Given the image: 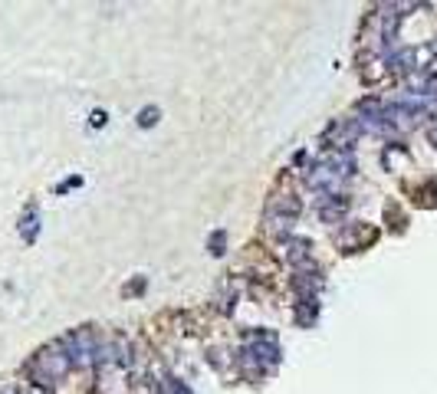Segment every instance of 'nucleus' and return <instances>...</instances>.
Listing matches in <instances>:
<instances>
[{
	"label": "nucleus",
	"instance_id": "obj_4",
	"mask_svg": "<svg viewBox=\"0 0 437 394\" xmlns=\"http://www.w3.org/2000/svg\"><path fill=\"white\" fill-rule=\"evenodd\" d=\"M151 122H158V109H142V115H138V125H142V128H148Z\"/></svg>",
	"mask_w": 437,
	"mask_h": 394
},
{
	"label": "nucleus",
	"instance_id": "obj_1",
	"mask_svg": "<svg viewBox=\"0 0 437 394\" xmlns=\"http://www.w3.org/2000/svg\"><path fill=\"white\" fill-rule=\"evenodd\" d=\"M69 368H73V358L66 352V345L53 342L50 348H43V352L30 361V378H33V384H40V388H50V384L60 382Z\"/></svg>",
	"mask_w": 437,
	"mask_h": 394
},
{
	"label": "nucleus",
	"instance_id": "obj_5",
	"mask_svg": "<svg viewBox=\"0 0 437 394\" xmlns=\"http://www.w3.org/2000/svg\"><path fill=\"white\" fill-rule=\"evenodd\" d=\"M211 253H214V257H221V253H224V234H221V230L211 237Z\"/></svg>",
	"mask_w": 437,
	"mask_h": 394
},
{
	"label": "nucleus",
	"instance_id": "obj_6",
	"mask_svg": "<svg viewBox=\"0 0 437 394\" xmlns=\"http://www.w3.org/2000/svg\"><path fill=\"white\" fill-rule=\"evenodd\" d=\"M92 125H105V112H92Z\"/></svg>",
	"mask_w": 437,
	"mask_h": 394
},
{
	"label": "nucleus",
	"instance_id": "obj_3",
	"mask_svg": "<svg viewBox=\"0 0 437 394\" xmlns=\"http://www.w3.org/2000/svg\"><path fill=\"white\" fill-rule=\"evenodd\" d=\"M155 394H187V391H185V384H181V382H175V378H164V382H158Z\"/></svg>",
	"mask_w": 437,
	"mask_h": 394
},
{
	"label": "nucleus",
	"instance_id": "obj_2",
	"mask_svg": "<svg viewBox=\"0 0 437 394\" xmlns=\"http://www.w3.org/2000/svg\"><path fill=\"white\" fill-rule=\"evenodd\" d=\"M37 230H40V223H37V210L30 207L26 210V221H20V234H24L26 243H33L37 240Z\"/></svg>",
	"mask_w": 437,
	"mask_h": 394
}]
</instances>
